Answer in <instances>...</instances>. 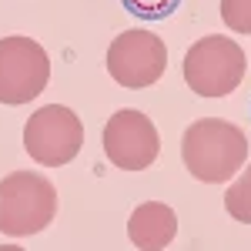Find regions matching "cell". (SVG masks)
Masks as SVG:
<instances>
[{
	"mask_svg": "<svg viewBox=\"0 0 251 251\" xmlns=\"http://www.w3.org/2000/svg\"><path fill=\"white\" fill-rule=\"evenodd\" d=\"M161 137L154 121L141 111H117L104 124V154L121 171H144L157 161Z\"/></svg>",
	"mask_w": 251,
	"mask_h": 251,
	"instance_id": "obj_7",
	"label": "cell"
},
{
	"mask_svg": "<svg viewBox=\"0 0 251 251\" xmlns=\"http://www.w3.org/2000/svg\"><path fill=\"white\" fill-rule=\"evenodd\" d=\"M57 214V191L37 171H14L0 181V231L7 238L40 234Z\"/></svg>",
	"mask_w": 251,
	"mask_h": 251,
	"instance_id": "obj_2",
	"label": "cell"
},
{
	"mask_svg": "<svg viewBox=\"0 0 251 251\" xmlns=\"http://www.w3.org/2000/svg\"><path fill=\"white\" fill-rule=\"evenodd\" d=\"M177 234V214L171 211V204L161 201H144L137 204L131 218H127V238L131 245L141 251H161L168 248Z\"/></svg>",
	"mask_w": 251,
	"mask_h": 251,
	"instance_id": "obj_8",
	"label": "cell"
},
{
	"mask_svg": "<svg viewBox=\"0 0 251 251\" xmlns=\"http://www.w3.org/2000/svg\"><path fill=\"white\" fill-rule=\"evenodd\" d=\"M168 71V47L151 30H124L107 47V74L121 87H151Z\"/></svg>",
	"mask_w": 251,
	"mask_h": 251,
	"instance_id": "obj_6",
	"label": "cell"
},
{
	"mask_svg": "<svg viewBox=\"0 0 251 251\" xmlns=\"http://www.w3.org/2000/svg\"><path fill=\"white\" fill-rule=\"evenodd\" d=\"M50 80V57L34 37H0V104H30Z\"/></svg>",
	"mask_w": 251,
	"mask_h": 251,
	"instance_id": "obj_5",
	"label": "cell"
},
{
	"mask_svg": "<svg viewBox=\"0 0 251 251\" xmlns=\"http://www.w3.org/2000/svg\"><path fill=\"white\" fill-rule=\"evenodd\" d=\"M121 3L131 17H141V20H164L181 7V0H121Z\"/></svg>",
	"mask_w": 251,
	"mask_h": 251,
	"instance_id": "obj_10",
	"label": "cell"
},
{
	"mask_svg": "<svg viewBox=\"0 0 251 251\" xmlns=\"http://www.w3.org/2000/svg\"><path fill=\"white\" fill-rule=\"evenodd\" d=\"M84 148V124L64 104L37 107L24 124V151L44 168H64Z\"/></svg>",
	"mask_w": 251,
	"mask_h": 251,
	"instance_id": "obj_4",
	"label": "cell"
},
{
	"mask_svg": "<svg viewBox=\"0 0 251 251\" xmlns=\"http://www.w3.org/2000/svg\"><path fill=\"white\" fill-rule=\"evenodd\" d=\"M245 80V50L225 34H208L184 54V84L198 97H228Z\"/></svg>",
	"mask_w": 251,
	"mask_h": 251,
	"instance_id": "obj_3",
	"label": "cell"
},
{
	"mask_svg": "<svg viewBox=\"0 0 251 251\" xmlns=\"http://www.w3.org/2000/svg\"><path fill=\"white\" fill-rule=\"evenodd\" d=\"M221 20L234 34H251V0H221Z\"/></svg>",
	"mask_w": 251,
	"mask_h": 251,
	"instance_id": "obj_11",
	"label": "cell"
},
{
	"mask_svg": "<svg viewBox=\"0 0 251 251\" xmlns=\"http://www.w3.org/2000/svg\"><path fill=\"white\" fill-rule=\"evenodd\" d=\"M225 208L234 221L241 225H251V164L241 174H234L231 188L225 191Z\"/></svg>",
	"mask_w": 251,
	"mask_h": 251,
	"instance_id": "obj_9",
	"label": "cell"
},
{
	"mask_svg": "<svg viewBox=\"0 0 251 251\" xmlns=\"http://www.w3.org/2000/svg\"><path fill=\"white\" fill-rule=\"evenodd\" d=\"M181 157L191 177L204 184H225L245 168L248 137L225 117H201L181 137Z\"/></svg>",
	"mask_w": 251,
	"mask_h": 251,
	"instance_id": "obj_1",
	"label": "cell"
}]
</instances>
